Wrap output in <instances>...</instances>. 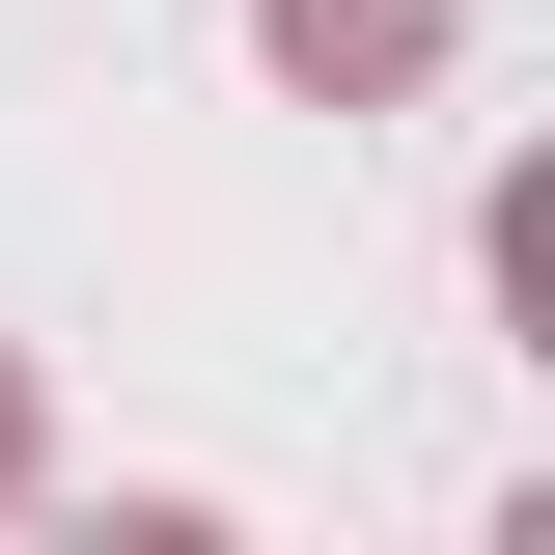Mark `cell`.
I'll return each mask as SVG.
<instances>
[{"label":"cell","mask_w":555,"mask_h":555,"mask_svg":"<svg viewBox=\"0 0 555 555\" xmlns=\"http://www.w3.org/2000/svg\"><path fill=\"white\" fill-rule=\"evenodd\" d=\"M250 56L306 83V112H416V83L473 56V0H250Z\"/></svg>","instance_id":"cell-1"},{"label":"cell","mask_w":555,"mask_h":555,"mask_svg":"<svg viewBox=\"0 0 555 555\" xmlns=\"http://www.w3.org/2000/svg\"><path fill=\"white\" fill-rule=\"evenodd\" d=\"M56 500V389H28V334H0V528Z\"/></svg>","instance_id":"cell-2"}]
</instances>
